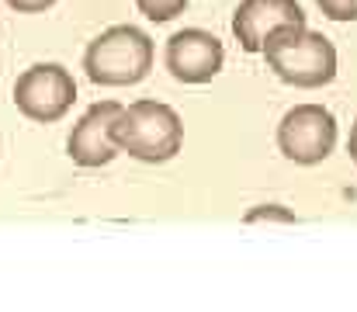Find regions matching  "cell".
<instances>
[{
    "mask_svg": "<svg viewBox=\"0 0 357 312\" xmlns=\"http://www.w3.org/2000/svg\"><path fill=\"white\" fill-rule=\"evenodd\" d=\"M77 101V84L66 66L59 63H35L14 84V104L24 118L52 125Z\"/></svg>",
    "mask_w": 357,
    "mask_h": 312,
    "instance_id": "obj_5",
    "label": "cell"
},
{
    "mask_svg": "<svg viewBox=\"0 0 357 312\" xmlns=\"http://www.w3.org/2000/svg\"><path fill=\"white\" fill-rule=\"evenodd\" d=\"M112 139L121 153L142 163H167L181 153L184 125L181 114L170 104L160 101H135L121 107L112 121Z\"/></svg>",
    "mask_w": 357,
    "mask_h": 312,
    "instance_id": "obj_2",
    "label": "cell"
},
{
    "mask_svg": "<svg viewBox=\"0 0 357 312\" xmlns=\"http://www.w3.org/2000/svg\"><path fill=\"white\" fill-rule=\"evenodd\" d=\"M226 63V49L212 31L184 28L167 42V70L181 84H208Z\"/></svg>",
    "mask_w": 357,
    "mask_h": 312,
    "instance_id": "obj_6",
    "label": "cell"
},
{
    "mask_svg": "<svg viewBox=\"0 0 357 312\" xmlns=\"http://www.w3.org/2000/svg\"><path fill=\"white\" fill-rule=\"evenodd\" d=\"M347 153H351V160L357 163V121H354V128H351V142H347Z\"/></svg>",
    "mask_w": 357,
    "mask_h": 312,
    "instance_id": "obj_13",
    "label": "cell"
},
{
    "mask_svg": "<svg viewBox=\"0 0 357 312\" xmlns=\"http://www.w3.org/2000/svg\"><path fill=\"white\" fill-rule=\"evenodd\" d=\"M264 59L274 70L278 80L302 87V91H316L333 84L337 77V49L323 31H312L305 24H284L278 31L267 35L264 42Z\"/></svg>",
    "mask_w": 357,
    "mask_h": 312,
    "instance_id": "obj_1",
    "label": "cell"
},
{
    "mask_svg": "<svg viewBox=\"0 0 357 312\" xmlns=\"http://www.w3.org/2000/svg\"><path fill=\"white\" fill-rule=\"evenodd\" d=\"M330 21H357V0H316Z\"/></svg>",
    "mask_w": 357,
    "mask_h": 312,
    "instance_id": "obj_10",
    "label": "cell"
},
{
    "mask_svg": "<svg viewBox=\"0 0 357 312\" xmlns=\"http://www.w3.org/2000/svg\"><path fill=\"white\" fill-rule=\"evenodd\" d=\"M284 24H305V10L298 0H239L233 14V35L243 52H260L267 35Z\"/></svg>",
    "mask_w": 357,
    "mask_h": 312,
    "instance_id": "obj_7",
    "label": "cell"
},
{
    "mask_svg": "<svg viewBox=\"0 0 357 312\" xmlns=\"http://www.w3.org/2000/svg\"><path fill=\"white\" fill-rule=\"evenodd\" d=\"M135 3H139V10H142L149 21H156V24L174 21V17L184 14V7H188V0H135Z\"/></svg>",
    "mask_w": 357,
    "mask_h": 312,
    "instance_id": "obj_9",
    "label": "cell"
},
{
    "mask_svg": "<svg viewBox=\"0 0 357 312\" xmlns=\"http://www.w3.org/2000/svg\"><path fill=\"white\" fill-rule=\"evenodd\" d=\"M52 3H56V0H7V7L17 10V14H38V10L52 7Z\"/></svg>",
    "mask_w": 357,
    "mask_h": 312,
    "instance_id": "obj_12",
    "label": "cell"
},
{
    "mask_svg": "<svg viewBox=\"0 0 357 312\" xmlns=\"http://www.w3.org/2000/svg\"><path fill=\"white\" fill-rule=\"evenodd\" d=\"M337 146V118L323 104H298L278 125V149L298 167L323 163Z\"/></svg>",
    "mask_w": 357,
    "mask_h": 312,
    "instance_id": "obj_4",
    "label": "cell"
},
{
    "mask_svg": "<svg viewBox=\"0 0 357 312\" xmlns=\"http://www.w3.org/2000/svg\"><path fill=\"white\" fill-rule=\"evenodd\" d=\"M264 218H281V222H295V215H291V211H284L281 205H260L257 211H250V215H246V222H264Z\"/></svg>",
    "mask_w": 357,
    "mask_h": 312,
    "instance_id": "obj_11",
    "label": "cell"
},
{
    "mask_svg": "<svg viewBox=\"0 0 357 312\" xmlns=\"http://www.w3.org/2000/svg\"><path fill=\"white\" fill-rule=\"evenodd\" d=\"M121 104L119 101H101L94 107H87V114L73 125L66 153L73 163L80 167H105L119 156V146L112 139V121L119 118Z\"/></svg>",
    "mask_w": 357,
    "mask_h": 312,
    "instance_id": "obj_8",
    "label": "cell"
},
{
    "mask_svg": "<svg viewBox=\"0 0 357 312\" xmlns=\"http://www.w3.org/2000/svg\"><path fill=\"white\" fill-rule=\"evenodd\" d=\"M84 70L101 87H132L153 70V42L135 24H115L87 45Z\"/></svg>",
    "mask_w": 357,
    "mask_h": 312,
    "instance_id": "obj_3",
    "label": "cell"
}]
</instances>
